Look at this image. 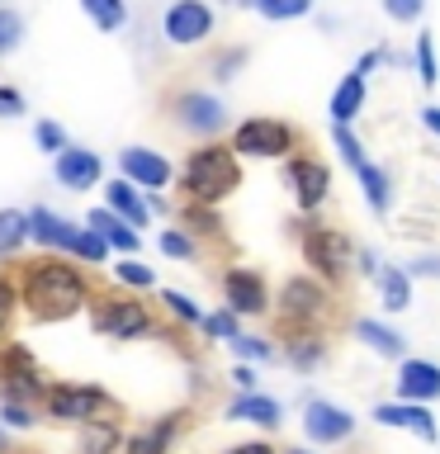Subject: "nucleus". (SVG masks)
Wrapping results in <instances>:
<instances>
[{
  "label": "nucleus",
  "mask_w": 440,
  "mask_h": 454,
  "mask_svg": "<svg viewBox=\"0 0 440 454\" xmlns=\"http://www.w3.org/2000/svg\"><path fill=\"white\" fill-rule=\"evenodd\" d=\"M303 435L312 445H346L355 435V417L341 403H326V397H308L303 403Z\"/></svg>",
  "instance_id": "obj_14"
},
{
  "label": "nucleus",
  "mask_w": 440,
  "mask_h": 454,
  "mask_svg": "<svg viewBox=\"0 0 440 454\" xmlns=\"http://www.w3.org/2000/svg\"><path fill=\"white\" fill-rule=\"evenodd\" d=\"M355 270H360V275H369V279H374L379 270H383V261H379V255L369 251V247H355Z\"/></svg>",
  "instance_id": "obj_50"
},
{
  "label": "nucleus",
  "mask_w": 440,
  "mask_h": 454,
  "mask_svg": "<svg viewBox=\"0 0 440 454\" xmlns=\"http://www.w3.org/2000/svg\"><path fill=\"white\" fill-rule=\"evenodd\" d=\"M365 99H369V76L365 71H346V76L336 81V90H332V99H326V114H332V123H355L360 119V109H365Z\"/></svg>",
  "instance_id": "obj_22"
},
{
  "label": "nucleus",
  "mask_w": 440,
  "mask_h": 454,
  "mask_svg": "<svg viewBox=\"0 0 440 454\" xmlns=\"http://www.w3.org/2000/svg\"><path fill=\"white\" fill-rule=\"evenodd\" d=\"M123 417H105V421H90V426H81V435H76V450L81 454H123Z\"/></svg>",
  "instance_id": "obj_26"
},
{
  "label": "nucleus",
  "mask_w": 440,
  "mask_h": 454,
  "mask_svg": "<svg viewBox=\"0 0 440 454\" xmlns=\"http://www.w3.org/2000/svg\"><path fill=\"white\" fill-rule=\"evenodd\" d=\"M227 147L237 161H289L298 152V128L289 119H275V114H251V119L232 123Z\"/></svg>",
  "instance_id": "obj_5"
},
{
  "label": "nucleus",
  "mask_w": 440,
  "mask_h": 454,
  "mask_svg": "<svg viewBox=\"0 0 440 454\" xmlns=\"http://www.w3.org/2000/svg\"><path fill=\"white\" fill-rule=\"evenodd\" d=\"M176 184H180L185 204L223 208L241 190V161L232 156L227 142H194L185 152V161L176 166Z\"/></svg>",
  "instance_id": "obj_2"
},
{
  "label": "nucleus",
  "mask_w": 440,
  "mask_h": 454,
  "mask_svg": "<svg viewBox=\"0 0 440 454\" xmlns=\"http://www.w3.org/2000/svg\"><path fill=\"white\" fill-rule=\"evenodd\" d=\"M20 284H14V270L0 265V340H10L14 332V317H20Z\"/></svg>",
  "instance_id": "obj_37"
},
{
  "label": "nucleus",
  "mask_w": 440,
  "mask_h": 454,
  "mask_svg": "<svg viewBox=\"0 0 440 454\" xmlns=\"http://www.w3.org/2000/svg\"><path fill=\"white\" fill-rule=\"evenodd\" d=\"M20 43H24V14L10 10V5H0V57L20 52Z\"/></svg>",
  "instance_id": "obj_44"
},
{
  "label": "nucleus",
  "mask_w": 440,
  "mask_h": 454,
  "mask_svg": "<svg viewBox=\"0 0 440 454\" xmlns=\"http://www.w3.org/2000/svg\"><path fill=\"white\" fill-rule=\"evenodd\" d=\"M0 426L14 435V431H34L38 426V407H28V403H0Z\"/></svg>",
  "instance_id": "obj_45"
},
{
  "label": "nucleus",
  "mask_w": 440,
  "mask_h": 454,
  "mask_svg": "<svg viewBox=\"0 0 440 454\" xmlns=\"http://www.w3.org/2000/svg\"><path fill=\"white\" fill-rule=\"evenodd\" d=\"M247 62H251V48H247V43H232V48H223V52L208 57V76L218 85H227V81L241 76V67H247Z\"/></svg>",
  "instance_id": "obj_36"
},
{
  "label": "nucleus",
  "mask_w": 440,
  "mask_h": 454,
  "mask_svg": "<svg viewBox=\"0 0 440 454\" xmlns=\"http://www.w3.org/2000/svg\"><path fill=\"white\" fill-rule=\"evenodd\" d=\"M223 417L227 421H247V426H261V431H279V421H284V407H279V397H270V393H237L232 403L223 407Z\"/></svg>",
  "instance_id": "obj_21"
},
{
  "label": "nucleus",
  "mask_w": 440,
  "mask_h": 454,
  "mask_svg": "<svg viewBox=\"0 0 440 454\" xmlns=\"http://www.w3.org/2000/svg\"><path fill=\"white\" fill-rule=\"evenodd\" d=\"M326 355H332V346H326L322 332H279V360L298 374H318Z\"/></svg>",
  "instance_id": "obj_20"
},
{
  "label": "nucleus",
  "mask_w": 440,
  "mask_h": 454,
  "mask_svg": "<svg viewBox=\"0 0 440 454\" xmlns=\"http://www.w3.org/2000/svg\"><path fill=\"white\" fill-rule=\"evenodd\" d=\"M185 417H190V411H161V417H152L147 426H138V431L123 440V454H170L180 431H185Z\"/></svg>",
  "instance_id": "obj_19"
},
{
  "label": "nucleus",
  "mask_w": 440,
  "mask_h": 454,
  "mask_svg": "<svg viewBox=\"0 0 440 454\" xmlns=\"http://www.w3.org/2000/svg\"><path fill=\"white\" fill-rule=\"evenodd\" d=\"M247 5L270 24H289V20H308L318 0H247Z\"/></svg>",
  "instance_id": "obj_35"
},
{
  "label": "nucleus",
  "mask_w": 440,
  "mask_h": 454,
  "mask_svg": "<svg viewBox=\"0 0 440 454\" xmlns=\"http://www.w3.org/2000/svg\"><path fill=\"white\" fill-rule=\"evenodd\" d=\"M227 379H232L237 393H255V369L251 364H232V369H227Z\"/></svg>",
  "instance_id": "obj_49"
},
{
  "label": "nucleus",
  "mask_w": 440,
  "mask_h": 454,
  "mask_svg": "<svg viewBox=\"0 0 440 454\" xmlns=\"http://www.w3.org/2000/svg\"><path fill=\"white\" fill-rule=\"evenodd\" d=\"M374 421L389 426V431L417 435V440H426V445H436V440H440L436 411L421 407V403H397V397H393V403H374Z\"/></svg>",
  "instance_id": "obj_18"
},
{
  "label": "nucleus",
  "mask_w": 440,
  "mask_h": 454,
  "mask_svg": "<svg viewBox=\"0 0 440 454\" xmlns=\"http://www.w3.org/2000/svg\"><path fill=\"white\" fill-rule=\"evenodd\" d=\"M194 241H204V237H223V218H218V208H199V204H180V223Z\"/></svg>",
  "instance_id": "obj_33"
},
{
  "label": "nucleus",
  "mask_w": 440,
  "mask_h": 454,
  "mask_svg": "<svg viewBox=\"0 0 440 454\" xmlns=\"http://www.w3.org/2000/svg\"><path fill=\"white\" fill-rule=\"evenodd\" d=\"M227 350L237 355V364H251V369H255V364L279 360V346H275V340H265V336H255V332H241Z\"/></svg>",
  "instance_id": "obj_32"
},
{
  "label": "nucleus",
  "mask_w": 440,
  "mask_h": 454,
  "mask_svg": "<svg viewBox=\"0 0 440 454\" xmlns=\"http://www.w3.org/2000/svg\"><path fill=\"white\" fill-rule=\"evenodd\" d=\"M218 289H223V308L237 312L241 322H247V317H265V312H270V284H265V275L255 265H227L223 279H218Z\"/></svg>",
  "instance_id": "obj_11"
},
{
  "label": "nucleus",
  "mask_w": 440,
  "mask_h": 454,
  "mask_svg": "<svg viewBox=\"0 0 440 454\" xmlns=\"http://www.w3.org/2000/svg\"><path fill=\"white\" fill-rule=\"evenodd\" d=\"M199 332H204L208 340H227V346H232V340L241 336V317H237V312H227V308L204 312V326H199Z\"/></svg>",
  "instance_id": "obj_42"
},
{
  "label": "nucleus",
  "mask_w": 440,
  "mask_h": 454,
  "mask_svg": "<svg viewBox=\"0 0 440 454\" xmlns=\"http://www.w3.org/2000/svg\"><path fill=\"white\" fill-rule=\"evenodd\" d=\"M213 24H218V14L208 0H170L161 14V34L176 48H199L204 38H213Z\"/></svg>",
  "instance_id": "obj_12"
},
{
  "label": "nucleus",
  "mask_w": 440,
  "mask_h": 454,
  "mask_svg": "<svg viewBox=\"0 0 440 454\" xmlns=\"http://www.w3.org/2000/svg\"><path fill=\"white\" fill-rule=\"evenodd\" d=\"M161 308H166V317H176L180 326H204V308H199L185 289H161Z\"/></svg>",
  "instance_id": "obj_39"
},
{
  "label": "nucleus",
  "mask_w": 440,
  "mask_h": 454,
  "mask_svg": "<svg viewBox=\"0 0 440 454\" xmlns=\"http://www.w3.org/2000/svg\"><path fill=\"white\" fill-rule=\"evenodd\" d=\"M298 237V251H303V265L308 275H318L322 284H346L350 270H355V241L341 232L336 223H322V218H298L294 227Z\"/></svg>",
  "instance_id": "obj_4"
},
{
  "label": "nucleus",
  "mask_w": 440,
  "mask_h": 454,
  "mask_svg": "<svg viewBox=\"0 0 440 454\" xmlns=\"http://www.w3.org/2000/svg\"><path fill=\"white\" fill-rule=\"evenodd\" d=\"M223 454H279L275 445H270V440L261 435V440H241V445H227Z\"/></svg>",
  "instance_id": "obj_51"
},
{
  "label": "nucleus",
  "mask_w": 440,
  "mask_h": 454,
  "mask_svg": "<svg viewBox=\"0 0 440 454\" xmlns=\"http://www.w3.org/2000/svg\"><path fill=\"white\" fill-rule=\"evenodd\" d=\"M14 284H20V308L34 322H67L76 312L90 308V298L99 294L90 270L76 265L71 255H38L14 270Z\"/></svg>",
  "instance_id": "obj_1"
},
{
  "label": "nucleus",
  "mask_w": 440,
  "mask_h": 454,
  "mask_svg": "<svg viewBox=\"0 0 440 454\" xmlns=\"http://www.w3.org/2000/svg\"><path fill=\"white\" fill-rule=\"evenodd\" d=\"M38 407H43V417L57 421V426H90V421L119 417L114 393L99 388V383H48V393H43Z\"/></svg>",
  "instance_id": "obj_6"
},
{
  "label": "nucleus",
  "mask_w": 440,
  "mask_h": 454,
  "mask_svg": "<svg viewBox=\"0 0 440 454\" xmlns=\"http://www.w3.org/2000/svg\"><path fill=\"white\" fill-rule=\"evenodd\" d=\"M355 340H360V346H369L374 355H383V360H407L403 332H393V326L379 322V317H355Z\"/></svg>",
  "instance_id": "obj_25"
},
{
  "label": "nucleus",
  "mask_w": 440,
  "mask_h": 454,
  "mask_svg": "<svg viewBox=\"0 0 440 454\" xmlns=\"http://www.w3.org/2000/svg\"><path fill=\"white\" fill-rule=\"evenodd\" d=\"M34 147H38L43 156H57V152L71 147V137H67V128L57 123V119H38V123H34Z\"/></svg>",
  "instance_id": "obj_43"
},
{
  "label": "nucleus",
  "mask_w": 440,
  "mask_h": 454,
  "mask_svg": "<svg viewBox=\"0 0 440 454\" xmlns=\"http://www.w3.org/2000/svg\"><path fill=\"white\" fill-rule=\"evenodd\" d=\"M284 454H312V450H303V445H298V450H284Z\"/></svg>",
  "instance_id": "obj_54"
},
{
  "label": "nucleus",
  "mask_w": 440,
  "mask_h": 454,
  "mask_svg": "<svg viewBox=\"0 0 440 454\" xmlns=\"http://www.w3.org/2000/svg\"><path fill=\"white\" fill-rule=\"evenodd\" d=\"M223 5H247V0H223Z\"/></svg>",
  "instance_id": "obj_55"
},
{
  "label": "nucleus",
  "mask_w": 440,
  "mask_h": 454,
  "mask_svg": "<svg viewBox=\"0 0 440 454\" xmlns=\"http://www.w3.org/2000/svg\"><path fill=\"white\" fill-rule=\"evenodd\" d=\"M85 227H90V232H99V237H105L109 255H138V251H142V232H133V227H128L123 218H114V213H109L105 204L85 213Z\"/></svg>",
  "instance_id": "obj_23"
},
{
  "label": "nucleus",
  "mask_w": 440,
  "mask_h": 454,
  "mask_svg": "<svg viewBox=\"0 0 440 454\" xmlns=\"http://www.w3.org/2000/svg\"><path fill=\"white\" fill-rule=\"evenodd\" d=\"M114 284H123L128 294H152L156 289V270L138 255H119L114 261Z\"/></svg>",
  "instance_id": "obj_30"
},
{
  "label": "nucleus",
  "mask_w": 440,
  "mask_h": 454,
  "mask_svg": "<svg viewBox=\"0 0 440 454\" xmlns=\"http://www.w3.org/2000/svg\"><path fill=\"white\" fill-rule=\"evenodd\" d=\"M0 454H10V431L0 426Z\"/></svg>",
  "instance_id": "obj_53"
},
{
  "label": "nucleus",
  "mask_w": 440,
  "mask_h": 454,
  "mask_svg": "<svg viewBox=\"0 0 440 454\" xmlns=\"http://www.w3.org/2000/svg\"><path fill=\"white\" fill-rule=\"evenodd\" d=\"M393 388H397V403H421V407H431L440 403V364L436 360H397V379H393Z\"/></svg>",
  "instance_id": "obj_17"
},
{
  "label": "nucleus",
  "mask_w": 440,
  "mask_h": 454,
  "mask_svg": "<svg viewBox=\"0 0 440 454\" xmlns=\"http://www.w3.org/2000/svg\"><path fill=\"white\" fill-rule=\"evenodd\" d=\"M170 123L194 142H223L232 114L213 90H176L170 95Z\"/></svg>",
  "instance_id": "obj_8"
},
{
  "label": "nucleus",
  "mask_w": 440,
  "mask_h": 454,
  "mask_svg": "<svg viewBox=\"0 0 440 454\" xmlns=\"http://www.w3.org/2000/svg\"><path fill=\"white\" fill-rule=\"evenodd\" d=\"M355 180H360V190H365V204L383 218V213L393 208V180H389V170L374 166V161H365L360 170H355Z\"/></svg>",
  "instance_id": "obj_28"
},
{
  "label": "nucleus",
  "mask_w": 440,
  "mask_h": 454,
  "mask_svg": "<svg viewBox=\"0 0 440 454\" xmlns=\"http://www.w3.org/2000/svg\"><path fill=\"white\" fill-rule=\"evenodd\" d=\"M417 119H421V128H426V133H431V137L440 142V105H426V109L417 114Z\"/></svg>",
  "instance_id": "obj_52"
},
{
  "label": "nucleus",
  "mask_w": 440,
  "mask_h": 454,
  "mask_svg": "<svg viewBox=\"0 0 440 454\" xmlns=\"http://www.w3.org/2000/svg\"><path fill=\"white\" fill-rule=\"evenodd\" d=\"M332 147L341 152V161H346L350 170H360L369 156H365V142L355 137V128H346V123H332Z\"/></svg>",
  "instance_id": "obj_41"
},
{
  "label": "nucleus",
  "mask_w": 440,
  "mask_h": 454,
  "mask_svg": "<svg viewBox=\"0 0 440 454\" xmlns=\"http://www.w3.org/2000/svg\"><path fill=\"white\" fill-rule=\"evenodd\" d=\"M156 251H161L166 261H194V255L204 251V247H199V241L185 232V227H161V237H156Z\"/></svg>",
  "instance_id": "obj_38"
},
{
  "label": "nucleus",
  "mask_w": 440,
  "mask_h": 454,
  "mask_svg": "<svg viewBox=\"0 0 440 454\" xmlns=\"http://www.w3.org/2000/svg\"><path fill=\"white\" fill-rule=\"evenodd\" d=\"M81 10L99 34H119L128 24V0H81Z\"/></svg>",
  "instance_id": "obj_31"
},
{
  "label": "nucleus",
  "mask_w": 440,
  "mask_h": 454,
  "mask_svg": "<svg viewBox=\"0 0 440 454\" xmlns=\"http://www.w3.org/2000/svg\"><path fill=\"white\" fill-rule=\"evenodd\" d=\"M52 180L62 184V190H71V194H85V190H95V184L105 180V161H99V152L71 142L67 152L52 156Z\"/></svg>",
  "instance_id": "obj_15"
},
{
  "label": "nucleus",
  "mask_w": 440,
  "mask_h": 454,
  "mask_svg": "<svg viewBox=\"0 0 440 454\" xmlns=\"http://www.w3.org/2000/svg\"><path fill=\"white\" fill-rule=\"evenodd\" d=\"M10 454H20V450H10Z\"/></svg>",
  "instance_id": "obj_56"
},
{
  "label": "nucleus",
  "mask_w": 440,
  "mask_h": 454,
  "mask_svg": "<svg viewBox=\"0 0 440 454\" xmlns=\"http://www.w3.org/2000/svg\"><path fill=\"white\" fill-rule=\"evenodd\" d=\"M374 289H379V308L383 312H407L412 308V279L403 265H383L374 275Z\"/></svg>",
  "instance_id": "obj_27"
},
{
  "label": "nucleus",
  "mask_w": 440,
  "mask_h": 454,
  "mask_svg": "<svg viewBox=\"0 0 440 454\" xmlns=\"http://www.w3.org/2000/svg\"><path fill=\"white\" fill-rule=\"evenodd\" d=\"M284 184H289L294 204H298V218H318L332 199V166L322 156H312L298 147L289 161H284Z\"/></svg>",
  "instance_id": "obj_10"
},
{
  "label": "nucleus",
  "mask_w": 440,
  "mask_h": 454,
  "mask_svg": "<svg viewBox=\"0 0 440 454\" xmlns=\"http://www.w3.org/2000/svg\"><path fill=\"white\" fill-rule=\"evenodd\" d=\"M383 14H389L393 24H417L426 14V0H379Z\"/></svg>",
  "instance_id": "obj_46"
},
{
  "label": "nucleus",
  "mask_w": 440,
  "mask_h": 454,
  "mask_svg": "<svg viewBox=\"0 0 440 454\" xmlns=\"http://www.w3.org/2000/svg\"><path fill=\"white\" fill-rule=\"evenodd\" d=\"M71 261H76V265H85V270H90V265H105V261H109V247H105V237H99V232H90V227L81 223V232H76V247H71Z\"/></svg>",
  "instance_id": "obj_40"
},
{
  "label": "nucleus",
  "mask_w": 440,
  "mask_h": 454,
  "mask_svg": "<svg viewBox=\"0 0 440 454\" xmlns=\"http://www.w3.org/2000/svg\"><path fill=\"white\" fill-rule=\"evenodd\" d=\"M412 67H417V81L426 90H436L440 85V57H436V34H417V48H412Z\"/></svg>",
  "instance_id": "obj_34"
},
{
  "label": "nucleus",
  "mask_w": 440,
  "mask_h": 454,
  "mask_svg": "<svg viewBox=\"0 0 440 454\" xmlns=\"http://www.w3.org/2000/svg\"><path fill=\"white\" fill-rule=\"evenodd\" d=\"M119 180H128L142 194H161L176 184V166L152 147H123L119 152Z\"/></svg>",
  "instance_id": "obj_13"
},
{
  "label": "nucleus",
  "mask_w": 440,
  "mask_h": 454,
  "mask_svg": "<svg viewBox=\"0 0 440 454\" xmlns=\"http://www.w3.org/2000/svg\"><path fill=\"white\" fill-rule=\"evenodd\" d=\"M403 270H407L412 284H417V279H440V255L436 251H421V255H412Z\"/></svg>",
  "instance_id": "obj_47"
},
{
  "label": "nucleus",
  "mask_w": 440,
  "mask_h": 454,
  "mask_svg": "<svg viewBox=\"0 0 440 454\" xmlns=\"http://www.w3.org/2000/svg\"><path fill=\"white\" fill-rule=\"evenodd\" d=\"M24 247H28V213L0 208V261H14Z\"/></svg>",
  "instance_id": "obj_29"
},
{
  "label": "nucleus",
  "mask_w": 440,
  "mask_h": 454,
  "mask_svg": "<svg viewBox=\"0 0 440 454\" xmlns=\"http://www.w3.org/2000/svg\"><path fill=\"white\" fill-rule=\"evenodd\" d=\"M48 393V374L34 360L24 340H0V403H28L38 407Z\"/></svg>",
  "instance_id": "obj_9"
},
{
  "label": "nucleus",
  "mask_w": 440,
  "mask_h": 454,
  "mask_svg": "<svg viewBox=\"0 0 440 454\" xmlns=\"http://www.w3.org/2000/svg\"><path fill=\"white\" fill-rule=\"evenodd\" d=\"M105 208L114 213V218H123L133 232H142V227L152 223V213H147V199H142V190H133L128 180H109V190H105Z\"/></svg>",
  "instance_id": "obj_24"
},
{
  "label": "nucleus",
  "mask_w": 440,
  "mask_h": 454,
  "mask_svg": "<svg viewBox=\"0 0 440 454\" xmlns=\"http://www.w3.org/2000/svg\"><path fill=\"white\" fill-rule=\"evenodd\" d=\"M336 289L322 284L318 275H289L270 294V312L279 317V332H322V322L332 317Z\"/></svg>",
  "instance_id": "obj_3"
},
{
  "label": "nucleus",
  "mask_w": 440,
  "mask_h": 454,
  "mask_svg": "<svg viewBox=\"0 0 440 454\" xmlns=\"http://www.w3.org/2000/svg\"><path fill=\"white\" fill-rule=\"evenodd\" d=\"M85 312H90V326L105 340H142V336L156 332V312L142 303L138 294H123V289L95 294Z\"/></svg>",
  "instance_id": "obj_7"
},
{
  "label": "nucleus",
  "mask_w": 440,
  "mask_h": 454,
  "mask_svg": "<svg viewBox=\"0 0 440 454\" xmlns=\"http://www.w3.org/2000/svg\"><path fill=\"white\" fill-rule=\"evenodd\" d=\"M28 114V99L20 85H0V119H24Z\"/></svg>",
  "instance_id": "obj_48"
},
{
  "label": "nucleus",
  "mask_w": 440,
  "mask_h": 454,
  "mask_svg": "<svg viewBox=\"0 0 440 454\" xmlns=\"http://www.w3.org/2000/svg\"><path fill=\"white\" fill-rule=\"evenodd\" d=\"M76 232H81V227L71 223V218H62L57 208H48V204L28 208V241H34L43 255H71Z\"/></svg>",
  "instance_id": "obj_16"
}]
</instances>
